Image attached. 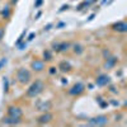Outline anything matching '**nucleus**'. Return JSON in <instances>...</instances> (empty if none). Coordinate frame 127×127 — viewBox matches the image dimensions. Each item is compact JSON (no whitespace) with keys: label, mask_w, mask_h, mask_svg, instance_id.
Returning <instances> with one entry per match:
<instances>
[{"label":"nucleus","mask_w":127,"mask_h":127,"mask_svg":"<svg viewBox=\"0 0 127 127\" xmlns=\"http://www.w3.org/2000/svg\"><path fill=\"white\" fill-rule=\"evenodd\" d=\"M6 61H8V60H6V57H3L1 60H0V70H1V67L6 64Z\"/></svg>","instance_id":"nucleus-16"},{"label":"nucleus","mask_w":127,"mask_h":127,"mask_svg":"<svg viewBox=\"0 0 127 127\" xmlns=\"http://www.w3.org/2000/svg\"><path fill=\"white\" fill-rule=\"evenodd\" d=\"M51 27H52V24H48L47 27H45V31H48V29H51Z\"/></svg>","instance_id":"nucleus-24"},{"label":"nucleus","mask_w":127,"mask_h":127,"mask_svg":"<svg viewBox=\"0 0 127 127\" xmlns=\"http://www.w3.org/2000/svg\"><path fill=\"white\" fill-rule=\"evenodd\" d=\"M33 37H34V33H31L29 37H28V41H32V39H33Z\"/></svg>","instance_id":"nucleus-21"},{"label":"nucleus","mask_w":127,"mask_h":127,"mask_svg":"<svg viewBox=\"0 0 127 127\" xmlns=\"http://www.w3.org/2000/svg\"><path fill=\"white\" fill-rule=\"evenodd\" d=\"M65 9H67V5H64V6L60 9V12H62V10H65Z\"/></svg>","instance_id":"nucleus-25"},{"label":"nucleus","mask_w":127,"mask_h":127,"mask_svg":"<svg viewBox=\"0 0 127 127\" xmlns=\"http://www.w3.org/2000/svg\"><path fill=\"white\" fill-rule=\"evenodd\" d=\"M4 33H5L4 28H3V27H0V41L3 39V37H4Z\"/></svg>","instance_id":"nucleus-18"},{"label":"nucleus","mask_w":127,"mask_h":127,"mask_svg":"<svg viewBox=\"0 0 127 127\" xmlns=\"http://www.w3.org/2000/svg\"><path fill=\"white\" fill-rule=\"evenodd\" d=\"M42 4V0H37V3H36V6H39Z\"/></svg>","instance_id":"nucleus-23"},{"label":"nucleus","mask_w":127,"mask_h":127,"mask_svg":"<svg viewBox=\"0 0 127 127\" xmlns=\"http://www.w3.org/2000/svg\"><path fill=\"white\" fill-rule=\"evenodd\" d=\"M9 14H10V10H9V8L6 6V9H4V10H3V17H4V18H8V17H9Z\"/></svg>","instance_id":"nucleus-15"},{"label":"nucleus","mask_w":127,"mask_h":127,"mask_svg":"<svg viewBox=\"0 0 127 127\" xmlns=\"http://www.w3.org/2000/svg\"><path fill=\"white\" fill-rule=\"evenodd\" d=\"M8 113L10 117H15V118H20L22 117V109L18 107H9Z\"/></svg>","instance_id":"nucleus-4"},{"label":"nucleus","mask_w":127,"mask_h":127,"mask_svg":"<svg viewBox=\"0 0 127 127\" xmlns=\"http://www.w3.org/2000/svg\"><path fill=\"white\" fill-rule=\"evenodd\" d=\"M108 123V118L105 116H98V117H94V118H90L88 121V125L89 126H104Z\"/></svg>","instance_id":"nucleus-3"},{"label":"nucleus","mask_w":127,"mask_h":127,"mask_svg":"<svg viewBox=\"0 0 127 127\" xmlns=\"http://www.w3.org/2000/svg\"><path fill=\"white\" fill-rule=\"evenodd\" d=\"M116 62H117V59H116V57H108L104 66H105V69H112L116 65Z\"/></svg>","instance_id":"nucleus-11"},{"label":"nucleus","mask_w":127,"mask_h":127,"mask_svg":"<svg viewBox=\"0 0 127 127\" xmlns=\"http://www.w3.org/2000/svg\"><path fill=\"white\" fill-rule=\"evenodd\" d=\"M43 55H45V59H46V60H51V54H50L48 51H45Z\"/></svg>","instance_id":"nucleus-19"},{"label":"nucleus","mask_w":127,"mask_h":127,"mask_svg":"<svg viewBox=\"0 0 127 127\" xmlns=\"http://www.w3.org/2000/svg\"><path fill=\"white\" fill-rule=\"evenodd\" d=\"M48 109H51V102H43L38 105V111L42 112H47Z\"/></svg>","instance_id":"nucleus-10"},{"label":"nucleus","mask_w":127,"mask_h":127,"mask_svg":"<svg viewBox=\"0 0 127 127\" xmlns=\"http://www.w3.org/2000/svg\"><path fill=\"white\" fill-rule=\"evenodd\" d=\"M50 72H51V74H55V72H56V69H55V67H51Z\"/></svg>","instance_id":"nucleus-22"},{"label":"nucleus","mask_w":127,"mask_h":127,"mask_svg":"<svg viewBox=\"0 0 127 127\" xmlns=\"http://www.w3.org/2000/svg\"><path fill=\"white\" fill-rule=\"evenodd\" d=\"M84 92V85L81 83H78V84H75L71 89H70V94L71 95H79L80 93H83Z\"/></svg>","instance_id":"nucleus-5"},{"label":"nucleus","mask_w":127,"mask_h":127,"mask_svg":"<svg viewBox=\"0 0 127 127\" xmlns=\"http://www.w3.org/2000/svg\"><path fill=\"white\" fill-rule=\"evenodd\" d=\"M43 88H45L43 83H42L41 80H36V81L28 88V90H27V95H28V97H31V98H36L39 93H42Z\"/></svg>","instance_id":"nucleus-1"},{"label":"nucleus","mask_w":127,"mask_h":127,"mask_svg":"<svg viewBox=\"0 0 127 127\" xmlns=\"http://www.w3.org/2000/svg\"><path fill=\"white\" fill-rule=\"evenodd\" d=\"M108 83H109V76H107V75H100L97 79V85H99V87H104Z\"/></svg>","instance_id":"nucleus-9"},{"label":"nucleus","mask_w":127,"mask_h":127,"mask_svg":"<svg viewBox=\"0 0 127 127\" xmlns=\"http://www.w3.org/2000/svg\"><path fill=\"white\" fill-rule=\"evenodd\" d=\"M103 55H104V57H108V56H109V51H104Z\"/></svg>","instance_id":"nucleus-20"},{"label":"nucleus","mask_w":127,"mask_h":127,"mask_svg":"<svg viewBox=\"0 0 127 127\" xmlns=\"http://www.w3.org/2000/svg\"><path fill=\"white\" fill-rule=\"evenodd\" d=\"M32 69H33L34 71H42V70L45 69V64H43V61L34 60L33 62H32Z\"/></svg>","instance_id":"nucleus-7"},{"label":"nucleus","mask_w":127,"mask_h":127,"mask_svg":"<svg viewBox=\"0 0 127 127\" xmlns=\"http://www.w3.org/2000/svg\"><path fill=\"white\" fill-rule=\"evenodd\" d=\"M60 69H61L62 71H69V70L71 69V65H70L69 62H65V61H64V62L60 64Z\"/></svg>","instance_id":"nucleus-13"},{"label":"nucleus","mask_w":127,"mask_h":127,"mask_svg":"<svg viewBox=\"0 0 127 127\" xmlns=\"http://www.w3.org/2000/svg\"><path fill=\"white\" fill-rule=\"evenodd\" d=\"M3 123H6V125H17V123H19V118L10 117V116H9L8 118H4Z\"/></svg>","instance_id":"nucleus-12"},{"label":"nucleus","mask_w":127,"mask_h":127,"mask_svg":"<svg viewBox=\"0 0 127 127\" xmlns=\"http://www.w3.org/2000/svg\"><path fill=\"white\" fill-rule=\"evenodd\" d=\"M51 120H52V114H51V113H48V112H46L45 114H42L41 117L38 118V123H41V125H43V123H48Z\"/></svg>","instance_id":"nucleus-8"},{"label":"nucleus","mask_w":127,"mask_h":127,"mask_svg":"<svg viewBox=\"0 0 127 127\" xmlns=\"http://www.w3.org/2000/svg\"><path fill=\"white\" fill-rule=\"evenodd\" d=\"M17 79L19 83H22V84H26L31 79V72L27 70V69H19L18 70V74H17Z\"/></svg>","instance_id":"nucleus-2"},{"label":"nucleus","mask_w":127,"mask_h":127,"mask_svg":"<svg viewBox=\"0 0 127 127\" xmlns=\"http://www.w3.org/2000/svg\"><path fill=\"white\" fill-rule=\"evenodd\" d=\"M113 29L117 31V32H122V33H125V32H127V23L118 22V23L113 24Z\"/></svg>","instance_id":"nucleus-6"},{"label":"nucleus","mask_w":127,"mask_h":127,"mask_svg":"<svg viewBox=\"0 0 127 127\" xmlns=\"http://www.w3.org/2000/svg\"><path fill=\"white\" fill-rule=\"evenodd\" d=\"M8 88H9V81H8V79L5 78V79H4V90L8 92Z\"/></svg>","instance_id":"nucleus-17"},{"label":"nucleus","mask_w":127,"mask_h":127,"mask_svg":"<svg viewBox=\"0 0 127 127\" xmlns=\"http://www.w3.org/2000/svg\"><path fill=\"white\" fill-rule=\"evenodd\" d=\"M74 51H75V54H81V52H83V47L80 45H75V46H74Z\"/></svg>","instance_id":"nucleus-14"}]
</instances>
